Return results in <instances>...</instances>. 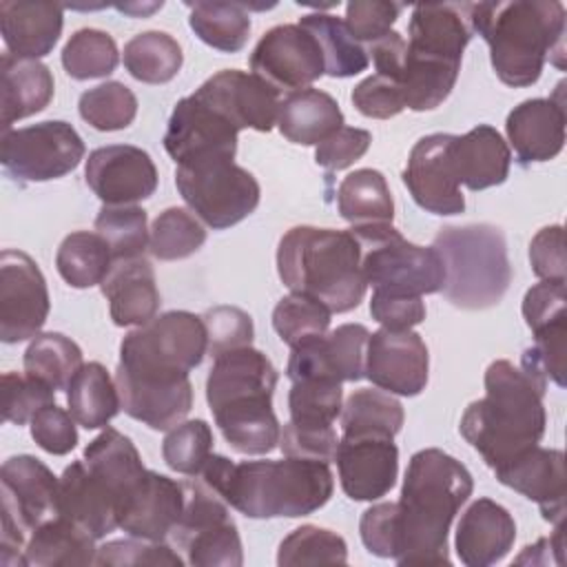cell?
Returning <instances> with one entry per match:
<instances>
[{"instance_id":"obj_45","label":"cell","mask_w":567,"mask_h":567,"mask_svg":"<svg viewBox=\"0 0 567 567\" xmlns=\"http://www.w3.org/2000/svg\"><path fill=\"white\" fill-rule=\"evenodd\" d=\"M206 241V230L199 219L184 208L162 210L148 237V250L159 261H177L195 255Z\"/></svg>"},{"instance_id":"obj_62","label":"cell","mask_w":567,"mask_h":567,"mask_svg":"<svg viewBox=\"0 0 567 567\" xmlns=\"http://www.w3.org/2000/svg\"><path fill=\"white\" fill-rule=\"evenodd\" d=\"M370 315L383 328L412 330L425 319V303L421 297L374 290L370 299Z\"/></svg>"},{"instance_id":"obj_31","label":"cell","mask_w":567,"mask_h":567,"mask_svg":"<svg viewBox=\"0 0 567 567\" xmlns=\"http://www.w3.org/2000/svg\"><path fill=\"white\" fill-rule=\"evenodd\" d=\"M53 75L40 60H24L11 53L0 62V95H2V131L11 124L44 111L53 97Z\"/></svg>"},{"instance_id":"obj_39","label":"cell","mask_w":567,"mask_h":567,"mask_svg":"<svg viewBox=\"0 0 567 567\" xmlns=\"http://www.w3.org/2000/svg\"><path fill=\"white\" fill-rule=\"evenodd\" d=\"M179 42L164 31H144L124 44L126 71L146 84H166L182 69Z\"/></svg>"},{"instance_id":"obj_14","label":"cell","mask_w":567,"mask_h":567,"mask_svg":"<svg viewBox=\"0 0 567 567\" xmlns=\"http://www.w3.org/2000/svg\"><path fill=\"white\" fill-rule=\"evenodd\" d=\"M51 299L44 275L22 250L7 248L0 255V339L20 343L40 334L49 317Z\"/></svg>"},{"instance_id":"obj_48","label":"cell","mask_w":567,"mask_h":567,"mask_svg":"<svg viewBox=\"0 0 567 567\" xmlns=\"http://www.w3.org/2000/svg\"><path fill=\"white\" fill-rule=\"evenodd\" d=\"M330 317L332 312L321 301L301 292H290L275 306L272 328L279 339L292 348L306 339L326 334Z\"/></svg>"},{"instance_id":"obj_9","label":"cell","mask_w":567,"mask_h":567,"mask_svg":"<svg viewBox=\"0 0 567 567\" xmlns=\"http://www.w3.org/2000/svg\"><path fill=\"white\" fill-rule=\"evenodd\" d=\"M361 246L365 284L379 292L423 297L443 290L445 272L436 250L408 241L392 224L352 226Z\"/></svg>"},{"instance_id":"obj_20","label":"cell","mask_w":567,"mask_h":567,"mask_svg":"<svg viewBox=\"0 0 567 567\" xmlns=\"http://www.w3.org/2000/svg\"><path fill=\"white\" fill-rule=\"evenodd\" d=\"M334 463L341 489L348 498L377 501L396 483L399 450L392 436L341 434Z\"/></svg>"},{"instance_id":"obj_55","label":"cell","mask_w":567,"mask_h":567,"mask_svg":"<svg viewBox=\"0 0 567 567\" xmlns=\"http://www.w3.org/2000/svg\"><path fill=\"white\" fill-rule=\"evenodd\" d=\"M523 317L532 334L567 326V297L565 281H540L525 292Z\"/></svg>"},{"instance_id":"obj_2","label":"cell","mask_w":567,"mask_h":567,"mask_svg":"<svg viewBox=\"0 0 567 567\" xmlns=\"http://www.w3.org/2000/svg\"><path fill=\"white\" fill-rule=\"evenodd\" d=\"M472 489L470 470L447 452L427 447L412 454L394 503L392 560L403 567L447 565L450 525Z\"/></svg>"},{"instance_id":"obj_63","label":"cell","mask_w":567,"mask_h":567,"mask_svg":"<svg viewBox=\"0 0 567 567\" xmlns=\"http://www.w3.org/2000/svg\"><path fill=\"white\" fill-rule=\"evenodd\" d=\"M365 53H368V60H372L374 64V73L388 75L399 82V73L405 58V40L401 33L390 31L388 35L370 42L365 47Z\"/></svg>"},{"instance_id":"obj_50","label":"cell","mask_w":567,"mask_h":567,"mask_svg":"<svg viewBox=\"0 0 567 567\" xmlns=\"http://www.w3.org/2000/svg\"><path fill=\"white\" fill-rule=\"evenodd\" d=\"M213 454V432L202 419L182 421L162 441L164 463L184 476H199Z\"/></svg>"},{"instance_id":"obj_35","label":"cell","mask_w":567,"mask_h":567,"mask_svg":"<svg viewBox=\"0 0 567 567\" xmlns=\"http://www.w3.org/2000/svg\"><path fill=\"white\" fill-rule=\"evenodd\" d=\"M69 412L84 430L106 427L109 421L122 410L117 385L97 361L82 363L66 385Z\"/></svg>"},{"instance_id":"obj_5","label":"cell","mask_w":567,"mask_h":567,"mask_svg":"<svg viewBox=\"0 0 567 567\" xmlns=\"http://www.w3.org/2000/svg\"><path fill=\"white\" fill-rule=\"evenodd\" d=\"M472 33L489 47L498 80L507 86L538 82L547 58L563 69L565 7L554 0L478 2L470 9Z\"/></svg>"},{"instance_id":"obj_12","label":"cell","mask_w":567,"mask_h":567,"mask_svg":"<svg viewBox=\"0 0 567 567\" xmlns=\"http://www.w3.org/2000/svg\"><path fill=\"white\" fill-rule=\"evenodd\" d=\"M182 483L184 507L171 532L173 543L186 551V560L195 567H239L244 549L228 503L204 481Z\"/></svg>"},{"instance_id":"obj_60","label":"cell","mask_w":567,"mask_h":567,"mask_svg":"<svg viewBox=\"0 0 567 567\" xmlns=\"http://www.w3.org/2000/svg\"><path fill=\"white\" fill-rule=\"evenodd\" d=\"M372 135L365 128L341 126L328 140L317 144L315 162L328 171H341L361 159L370 148Z\"/></svg>"},{"instance_id":"obj_58","label":"cell","mask_w":567,"mask_h":567,"mask_svg":"<svg viewBox=\"0 0 567 567\" xmlns=\"http://www.w3.org/2000/svg\"><path fill=\"white\" fill-rule=\"evenodd\" d=\"M29 423L33 441L49 454L64 456L78 445L75 419L55 403L44 405Z\"/></svg>"},{"instance_id":"obj_29","label":"cell","mask_w":567,"mask_h":567,"mask_svg":"<svg viewBox=\"0 0 567 567\" xmlns=\"http://www.w3.org/2000/svg\"><path fill=\"white\" fill-rule=\"evenodd\" d=\"M450 164L458 184L470 190H485L507 179L512 153L494 126L478 124L465 135L452 137Z\"/></svg>"},{"instance_id":"obj_49","label":"cell","mask_w":567,"mask_h":567,"mask_svg":"<svg viewBox=\"0 0 567 567\" xmlns=\"http://www.w3.org/2000/svg\"><path fill=\"white\" fill-rule=\"evenodd\" d=\"M348 545L332 532L317 525H301L292 529L279 545L277 565H321V563H346Z\"/></svg>"},{"instance_id":"obj_6","label":"cell","mask_w":567,"mask_h":567,"mask_svg":"<svg viewBox=\"0 0 567 567\" xmlns=\"http://www.w3.org/2000/svg\"><path fill=\"white\" fill-rule=\"evenodd\" d=\"M277 370L252 346L224 352L206 379V401L226 443L248 456L279 447L281 425L272 412Z\"/></svg>"},{"instance_id":"obj_7","label":"cell","mask_w":567,"mask_h":567,"mask_svg":"<svg viewBox=\"0 0 567 567\" xmlns=\"http://www.w3.org/2000/svg\"><path fill=\"white\" fill-rule=\"evenodd\" d=\"M277 272L290 292L321 301L330 312H350L365 297L361 246L350 230L295 226L277 248Z\"/></svg>"},{"instance_id":"obj_11","label":"cell","mask_w":567,"mask_h":567,"mask_svg":"<svg viewBox=\"0 0 567 567\" xmlns=\"http://www.w3.org/2000/svg\"><path fill=\"white\" fill-rule=\"evenodd\" d=\"M175 186L188 208L210 228L224 230L246 219L259 204V184L228 157L179 164Z\"/></svg>"},{"instance_id":"obj_27","label":"cell","mask_w":567,"mask_h":567,"mask_svg":"<svg viewBox=\"0 0 567 567\" xmlns=\"http://www.w3.org/2000/svg\"><path fill=\"white\" fill-rule=\"evenodd\" d=\"M505 131L520 164L549 162L565 146V104L556 97H532L514 106Z\"/></svg>"},{"instance_id":"obj_25","label":"cell","mask_w":567,"mask_h":567,"mask_svg":"<svg viewBox=\"0 0 567 567\" xmlns=\"http://www.w3.org/2000/svg\"><path fill=\"white\" fill-rule=\"evenodd\" d=\"M58 516L89 532L95 540L120 527V503L111 487L82 461H73L60 476Z\"/></svg>"},{"instance_id":"obj_24","label":"cell","mask_w":567,"mask_h":567,"mask_svg":"<svg viewBox=\"0 0 567 567\" xmlns=\"http://www.w3.org/2000/svg\"><path fill=\"white\" fill-rule=\"evenodd\" d=\"M184 507V483L146 470L144 478L124 501L120 529L128 536L159 543L171 536Z\"/></svg>"},{"instance_id":"obj_61","label":"cell","mask_w":567,"mask_h":567,"mask_svg":"<svg viewBox=\"0 0 567 567\" xmlns=\"http://www.w3.org/2000/svg\"><path fill=\"white\" fill-rule=\"evenodd\" d=\"M529 261L532 270L543 281H565L567 279V261H565V235L563 226H545L540 228L529 244Z\"/></svg>"},{"instance_id":"obj_37","label":"cell","mask_w":567,"mask_h":567,"mask_svg":"<svg viewBox=\"0 0 567 567\" xmlns=\"http://www.w3.org/2000/svg\"><path fill=\"white\" fill-rule=\"evenodd\" d=\"M319 44L330 78H352L368 69L365 47L354 40L346 22L332 13H308L299 22Z\"/></svg>"},{"instance_id":"obj_54","label":"cell","mask_w":567,"mask_h":567,"mask_svg":"<svg viewBox=\"0 0 567 567\" xmlns=\"http://www.w3.org/2000/svg\"><path fill=\"white\" fill-rule=\"evenodd\" d=\"M206 337H208V352L210 357H219L230 350L252 346L255 326L248 312L235 306H215L202 315Z\"/></svg>"},{"instance_id":"obj_8","label":"cell","mask_w":567,"mask_h":567,"mask_svg":"<svg viewBox=\"0 0 567 567\" xmlns=\"http://www.w3.org/2000/svg\"><path fill=\"white\" fill-rule=\"evenodd\" d=\"M432 248L443 261V295L456 308L485 310L505 297L512 266L501 228L492 224L445 226L434 235Z\"/></svg>"},{"instance_id":"obj_3","label":"cell","mask_w":567,"mask_h":567,"mask_svg":"<svg viewBox=\"0 0 567 567\" xmlns=\"http://www.w3.org/2000/svg\"><path fill=\"white\" fill-rule=\"evenodd\" d=\"M202 481L248 518L308 516L321 509L334 492L328 463L297 456L235 463L210 454Z\"/></svg>"},{"instance_id":"obj_33","label":"cell","mask_w":567,"mask_h":567,"mask_svg":"<svg viewBox=\"0 0 567 567\" xmlns=\"http://www.w3.org/2000/svg\"><path fill=\"white\" fill-rule=\"evenodd\" d=\"M82 458L86 467L111 487L122 512L124 501L146 474L142 456L133 441L120 430L106 427L84 447Z\"/></svg>"},{"instance_id":"obj_59","label":"cell","mask_w":567,"mask_h":567,"mask_svg":"<svg viewBox=\"0 0 567 567\" xmlns=\"http://www.w3.org/2000/svg\"><path fill=\"white\" fill-rule=\"evenodd\" d=\"M337 445H339V439L334 427H323V430L299 427L288 421L279 434V450L284 452V456L330 463L334 461Z\"/></svg>"},{"instance_id":"obj_46","label":"cell","mask_w":567,"mask_h":567,"mask_svg":"<svg viewBox=\"0 0 567 567\" xmlns=\"http://www.w3.org/2000/svg\"><path fill=\"white\" fill-rule=\"evenodd\" d=\"M95 230L109 244L113 259H133L142 257L148 248V217L146 210L128 206H109L104 204L95 217Z\"/></svg>"},{"instance_id":"obj_56","label":"cell","mask_w":567,"mask_h":567,"mask_svg":"<svg viewBox=\"0 0 567 567\" xmlns=\"http://www.w3.org/2000/svg\"><path fill=\"white\" fill-rule=\"evenodd\" d=\"M403 4L379 2V0H354L346 4V27L357 42H374L392 31Z\"/></svg>"},{"instance_id":"obj_64","label":"cell","mask_w":567,"mask_h":567,"mask_svg":"<svg viewBox=\"0 0 567 567\" xmlns=\"http://www.w3.org/2000/svg\"><path fill=\"white\" fill-rule=\"evenodd\" d=\"M115 9L122 11V13H128V16H146V13L155 11V9H162V2H153V4H135V2H131V4H115Z\"/></svg>"},{"instance_id":"obj_23","label":"cell","mask_w":567,"mask_h":567,"mask_svg":"<svg viewBox=\"0 0 567 567\" xmlns=\"http://www.w3.org/2000/svg\"><path fill=\"white\" fill-rule=\"evenodd\" d=\"M472 4L443 2V4H416L408 24L405 51L410 55L458 64L463 51L472 38L470 24Z\"/></svg>"},{"instance_id":"obj_4","label":"cell","mask_w":567,"mask_h":567,"mask_svg":"<svg viewBox=\"0 0 567 567\" xmlns=\"http://www.w3.org/2000/svg\"><path fill=\"white\" fill-rule=\"evenodd\" d=\"M545 388L507 359L485 370V396L465 408L458 430L492 470L540 443L547 425Z\"/></svg>"},{"instance_id":"obj_57","label":"cell","mask_w":567,"mask_h":567,"mask_svg":"<svg viewBox=\"0 0 567 567\" xmlns=\"http://www.w3.org/2000/svg\"><path fill=\"white\" fill-rule=\"evenodd\" d=\"M350 97L361 115L374 120H390L405 109L399 82L381 73H372L365 80H361L352 89Z\"/></svg>"},{"instance_id":"obj_19","label":"cell","mask_w":567,"mask_h":567,"mask_svg":"<svg viewBox=\"0 0 567 567\" xmlns=\"http://www.w3.org/2000/svg\"><path fill=\"white\" fill-rule=\"evenodd\" d=\"M84 177L97 199L109 206L142 202L157 188V168L151 155L133 144H111L91 151Z\"/></svg>"},{"instance_id":"obj_16","label":"cell","mask_w":567,"mask_h":567,"mask_svg":"<svg viewBox=\"0 0 567 567\" xmlns=\"http://www.w3.org/2000/svg\"><path fill=\"white\" fill-rule=\"evenodd\" d=\"M193 95L228 120L237 131L255 128L268 133L277 124L281 104L277 89L255 73L239 69H224L210 75Z\"/></svg>"},{"instance_id":"obj_10","label":"cell","mask_w":567,"mask_h":567,"mask_svg":"<svg viewBox=\"0 0 567 567\" xmlns=\"http://www.w3.org/2000/svg\"><path fill=\"white\" fill-rule=\"evenodd\" d=\"M0 563L24 567L27 534L58 516L60 478L35 456L18 454L2 463Z\"/></svg>"},{"instance_id":"obj_13","label":"cell","mask_w":567,"mask_h":567,"mask_svg":"<svg viewBox=\"0 0 567 567\" xmlns=\"http://www.w3.org/2000/svg\"><path fill=\"white\" fill-rule=\"evenodd\" d=\"M84 142L62 120H47L2 133V166L18 182H49L75 171Z\"/></svg>"},{"instance_id":"obj_15","label":"cell","mask_w":567,"mask_h":567,"mask_svg":"<svg viewBox=\"0 0 567 567\" xmlns=\"http://www.w3.org/2000/svg\"><path fill=\"white\" fill-rule=\"evenodd\" d=\"M250 69L279 93L308 89L326 73L317 40L299 24L268 29L250 53Z\"/></svg>"},{"instance_id":"obj_52","label":"cell","mask_w":567,"mask_h":567,"mask_svg":"<svg viewBox=\"0 0 567 567\" xmlns=\"http://www.w3.org/2000/svg\"><path fill=\"white\" fill-rule=\"evenodd\" d=\"M55 403V390L40 379L18 372L2 374V419L22 425L44 405Z\"/></svg>"},{"instance_id":"obj_51","label":"cell","mask_w":567,"mask_h":567,"mask_svg":"<svg viewBox=\"0 0 567 567\" xmlns=\"http://www.w3.org/2000/svg\"><path fill=\"white\" fill-rule=\"evenodd\" d=\"M370 330L361 323H343L323 334V354L337 381H361L365 377V350Z\"/></svg>"},{"instance_id":"obj_1","label":"cell","mask_w":567,"mask_h":567,"mask_svg":"<svg viewBox=\"0 0 567 567\" xmlns=\"http://www.w3.org/2000/svg\"><path fill=\"white\" fill-rule=\"evenodd\" d=\"M206 350L204 321L186 310L164 312L128 332L115 368L120 408L151 430H171L193 408L188 372Z\"/></svg>"},{"instance_id":"obj_41","label":"cell","mask_w":567,"mask_h":567,"mask_svg":"<svg viewBox=\"0 0 567 567\" xmlns=\"http://www.w3.org/2000/svg\"><path fill=\"white\" fill-rule=\"evenodd\" d=\"M80 365V346L62 332H40L24 350V374L44 381L53 390H66Z\"/></svg>"},{"instance_id":"obj_34","label":"cell","mask_w":567,"mask_h":567,"mask_svg":"<svg viewBox=\"0 0 567 567\" xmlns=\"http://www.w3.org/2000/svg\"><path fill=\"white\" fill-rule=\"evenodd\" d=\"M95 538L64 516H55L31 532L24 547V567L93 565Z\"/></svg>"},{"instance_id":"obj_43","label":"cell","mask_w":567,"mask_h":567,"mask_svg":"<svg viewBox=\"0 0 567 567\" xmlns=\"http://www.w3.org/2000/svg\"><path fill=\"white\" fill-rule=\"evenodd\" d=\"M343 408V390L332 379L292 381L288 394L290 423L299 427H332Z\"/></svg>"},{"instance_id":"obj_18","label":"cell","mask_w":567,"mask_h":567,"mask_svg":"<svg viewBox=\"0 0 567 567\" xmlns=\"http://www.w3.org/2000/svg\"><path fill=\"white\" fill-rule=\"evenodd\" d=\"M427 346L412 330L381 328L370 334L365 350V379L401 396H416L427 385Z\"/></svg>"},{"instance_id":"obj_38","label":"cell","mask_w":567,"mask_h":567,"mask_svg":"<svg viewBox=\"0 0 567 567\" xmlns=\"http://www.w3.org/2000/svg\"><path fill=\"white\" fill-rule=\"evenodd\" d=\"M115 259L102 235L75 230L66 235L55 252V268L71 288H91L102 284Z\"/></svg>"},{"instance_id":"obj_26","label":"cell","mask_w":567,"mask_h":567,"mask_svg":"<svg viewBox=\"0 0 567 567\" xmlns=\"http://www.w3.org/2000/svg\"><path fill=\"white\" fill-rule=\"evenodd\" d=\"M514 540L512 514L492 498L474 501L456 525V556L467 567H489L503 560Z\"/></svg>"},{"instance_id":"obj_47","label":"cell","mask_w":567,"mask_h":567,"mask_svg":"<svg viewBox=\"0 0 567 567\" xmlns=\"http://www.w3.org/2000/svg\"><path fill=\"white\" fill-rule=\"evenodd\" d=\"M80 117L95 131H122L137 115V97L122 82H102L80 95Z\"/></svg>"},{"instance_id":"obj_32","label":"cell","mask_w":567,"mask_h":567,"mask_svg":"<svg viewBox=\"0 0 567 567\" xmlns=\"http://www.w3.org/2000/svg\"><path fill=\"white\" fill-rule=\"evenodd\" d=\"M277 126L288 142L317 146L343 126V113L326 91L301 89L281 100Z\"/></svg>"},{"instance_id":"obj_28","label":"cell","mask_w":567,"mask_h":567,"mask_svg":"<svg viewBox=\"0 0 567 567\" xmlns=\"http://www.w3.org/2000/svg\"><path fill=\"white\" fill-rule=\"evenodd\" d=\"M64 7L58 2H0V31L7 53L38 60L53 51L62 33Z\"/></svg>"},{"instance_id":"obj_30","label":"cell","mask_w":567,"mask_h":567,"mask_svg":"<svg viewBox=\"0 0 567 567\" xmlns=\"http://www.w3.org/2000/svg\"><path fill=\"white\" fill-rule=\"evenodd\" d=\"M100 286L115 326H144L159 310L155 272L144 257L115 261Z\"/></svg>"},{"instance_id":"obj_21","label":"cell","mask_w":567,"mask_h":567,"mask_svg":"<svg viewBox=\"0 0 567 567\" xmlns=\"http://www.w3.org/2000/svg\"><path fill=\"white\" fill-rule=\"evenodd\" d=\"M452 133L421 137L408 157L403 184L412 199L432 215H458L465 210L461 184L450 164Z\"/></svg>"},{"instance_id":"obj_36","label":"cell","mask_w":567,"mask_h":567,"mask_svg":"<svg viewBox=\"0 0 567 567\" xmlns=\"http://www.w3.org/2000/svg\"><path fill=\"white\" fill-rule=\"evenodd\" d=\"M337 206L352 226L392 224L394 199L383 173L374 168H359L343 177L337 188Z\"/></svg>"},{"instance_id":"obj_53","label":"cell","mask_w":567,"mask_h":567,"mask_svg":"<svg viewBox=\"0 0 567 567\" xmlns=\"http://www.w3.org/2000/svg\"><path fill=\"white\" fill-rule=\"evenodd\" d=\"M93 565H113V567H182L184 560L173 547L144 538H120V540H109L95 551V563Z\"/></svg>"},{"instance_id":"obj_40","label":"cell","mask_w":567,"mask_h":567,"mask_svg":"<svg viewBox=\"0 0 567 567\" xmlns=\"http://www.w3.org/2000/svg\"><path fill=\"white\" fill-rule=\"evenodd\" d=\"M188 24L208 47L226 53L244 49L250 33V16L246 4L237 2H195L188 4Z\"/></svg>"},{"instance_id":"obj_22","label":"cell","mask_w":567,"mask_h":567,"mask_svg":"<svg viewBox=\"0 0 567 567\" xmlns=\"http://www.w3.org/2000/svg\"><path fill=\"white\" fill-rule=\"evenodd\" d=\"M496 478L534 501L545 520L558 525L565 520V456L560 450L534 445L494 470Z\"/></svg>"},{"instance_id":"obj_42","label":"cell","mask_w":567,"mask_h":567,"mask_svg":"<svg viewBox=\"0 0 567 567\" xmlns=\"http://www.w3.org/2000/svg\"><path fill=\"white\" fill-rule=\"evenodd\" d=\"M403 405L383 390H354L341 408L343 434H381L392 436L403 427Z\"/></svg>"},{"instance_id":"obj_17","label":"cell","mask_w":567,"mask_h":567,"mask_svg":"<svg viewBox=\"0 0 567 567\" xmlns=\"http://www.w3.org/2000/svg\"><path fill=\"white\" fill-rule=\"evenodd\" d=\"M237 133L228 120L195 95H188L175 104L168 117L164 148L177 166L210 157L235 159Z\"/></svg>"},{"instance_id":"obj_44","label":"cell","mask_w":567,"mask_h":567,"mask_svg":"<svg viewBox=\"0 0 567 567\" xmlns=\"http://www.w3.org/2000/svg\"><path fill=\"white\" fill-rule=\"evenodd\" d=\"M120 62L115 40L102 29H78L62 49V66L73 80L106 78Z\"/></svg>"}]
</instances>
